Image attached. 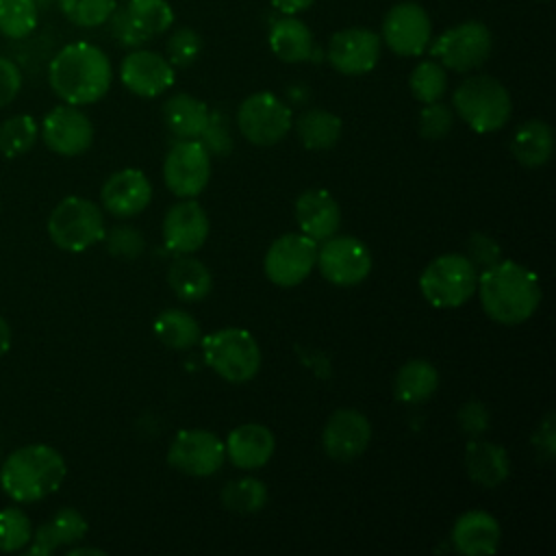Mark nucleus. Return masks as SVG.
<instances>
[{"label": "nucleus", "instance_id": "f257e3e1", "mask_svg": "<svg viewBox=\"0 0 556 556\" xmlns=\"http://www.w3.org/2000/svg\"><path fill=\"white\" fill-rule=\"evenodd\" d=\"M113 80V67L104 50L87 41L63 46L48 65L52 91L74 106L93 104L106 96Z\"/></svg>", "mask_w": 556, "mask_h": 556}, {"label": "nucleus", "instance_id": "f03ea898", "mask_svg": "<svg viewBox=\"0 0 556 556\" xmlns=\"http://www.w3.org/2000/svg\"><path fill=\"white\" fill-rule=\"evenodd\" d=\"M478 295L484 313L504 326L532 317L541 304V285L534 271L517 261H497L478 274Z\"/></svg>", "mask_w": 556, "mask_h": 556}, {"label": "nucleus", "instance_id": "7ed1b4c3", "mask_svg": "<svg viewBox=\"0 0 556 556\" xmlns=\"http://www.w3.org/2000/svg\"><path fill=\"white\" fill-rule=\"evenodd\" d=\"M65 473L67 465L56 447L28 443L0 463V486L15 504H33L59 491Z\"/></svg>", "mask_w": 556, "mask_h": 556}, {"label": "nucleus", "instance_id": "20e7f679", "mask_svg": "<svg viewBox=\"0 0 556 556\" xmlns=\"http://www.w3.org/2000/svg\"><path fill=\"white\" fill-rule=\"evenodd\" d=\"M456 115L476 132L500 130L513 111L508 89L493 76L476 74L465 78L452 93Z\"/></svg>", "mask_w": 556, "mask_h": 556}, {"label": "nucleus", "instance_id": "39448f33", "mask_svg": "<svg viewBox=\"0 0 556 556\" xmlns=\"http://www.w3.org/2000/svg\"><path fill=\"white\" fill-rule=\"evenodd\" d=\"M102 208L80 195L63 198L48 217L52 243L65 252H83L104 239Z\"/></svg>", "mask_w": 556, "mask_h": 556}, {"label": "nucleus", "instance_id": "423d86ee", "mask_svg": "<svg viewBox=\"0 0 556 556\" xmlns=\"http://www.w3.org/2000/svg\"><path fill=\"white\" fill-rule=\"evenodd\" d=\"M206 365L228 382L252 380L261 369V348L243 328H222L202 339Z\"/></svg>", "mask_w": 556, "mask_h": 556}, {"label": "nucleus", "instance_id": "0eeeda50", "mask_svg": "<svg viewBox=\"0 0 556 556\" xmlns=\"http://www.w3.org/2000/svg\"><path fill=\"white\" fill-rule=\"evenodd\" d=\"M478 287V271L465 254H441L419 276L421 295L437 308L465 304Z\"/></svg>", "mask_w": 556, "mask_h": 556}, {"label": "nucleus", "instance_id": "6e6552de", "mask_svg": "<svg viewBox=\"0 0 556 556\" xmlns=\"http://www.w3.org/2000/svg\"><path fill=\"white\" fill-rule=\"evenodd\" d=\"M493 50V35L478 20L460 22L443 30L430 46L432 56L452 72H471L486 63Z\"/></svg>", "mask_w": 556, "mask_h": 556}, {"label": "nucleus", "instance_id": "1a4fd4ad", "mask_svg": "<svg viewBox=\"0 0 556 556\" xmlns=\"http://www.w3.org/2000/svg\"><path fill=\"white\" fill-rule=\"evenodd\" d=\"M237 126L250 143L274 146L291 130L293 113L276 93L256 91L239 104Z\"/></svg>", "mask_w": 556, "mask_h": 556}, {"label": "nucleus", "instance_id": "9d476101", "mask_svg": "<svg viewBox=\"0 0 556 556\" xmlns=\"http://www.w3.org/2000/svg\"><path fill=\"white\" fill-rule=\"evenodd\" d=\"M226 460L224 441L202 428H185L176 432L167 450V465L185 476L206 478L222 469Z\"/></svg>", "mask_w": 556, "mask_h": 556}, {"label": "nucleus", "instance_id": "9b49d317", "mask_svg": "<svg viewBox=\"0 0 556 556\" xmlns=\"http://www.w3.org/2000/svg\"><path fill=\"white\" fill-rule=\"evenodd\" d=\"M211 178V154L198 139L176 141L163 161V180L178 198H195Z\"/></svg>", "mask_w": 556, "mask_h": 556}, {"label": "nucleus", "instance_id": "f8f14e48", "mask_svg": "<svg viewBox=\"0 0 556 556\" xmlns=\"http://www.w3.org/2000/svg\"><path fill=\"white\" fill-rule=\"evenodd\" d=\"M317 241L304 232H287L271 241L265 254V276L278 287H295L313 271Z\"/></svg>", "mask_w": 556, "mask_h": 556}, {"label": "nucleus", "instance_id": "ddd939ff", "mask_svg": "<svg viewBox=\"0 0 556 556\" xmlns=\"http://www.w3.org/2000/svg\"><path fill=\"white\" fill-rule=\"evenodd\" d=\"M321 276L337 287H354L363 282L371 271V252L356 237H328L317 250Z\"/></svg>", "mask_w": 556, "mask_h": 556}, {"label": "nucleus", "instance_id": "4468645a", "mask_svg": "<svg viewBox=\"0 0 556 556\" xmlns=\"http://www.w3.org/2000/svg\"><path fill=\"white\" fill-rule=\"evenodd\" d=\"M382 41L400 56H417L432 41V22L417 2L393 4L382 20Z\"/></svg>", "mask_w": 556, "mask_h": 556}, {"label": "nucleus", "instance_id": "2eb2a0df", "mask_svg": "<svg viewBox=\"0 0 556 556\" xmlns=\"http://www.w3.org/2000/svg\"><path fill=\"white\" fill-rule=\"evenodd\" d=\"M39 135L48 150L59 156H78L93 143V124L80 106L59 104L46 113Z\"/></svg>", "mask_w": 556, "mask_h": 556}, {"label": "nucleus", "instance_id": "dca6fc26", "mask_svg": "<svg viewBox=\"0 0 556 556\" xmlns=\"http://www.w3.org/2000/svg\"><path fill=\"white\" fill-rule=\"evenodd\" d=\"M382 39L378 33L361 26L337 30L328 41L330 65L345 76H361L371 72L380 59Z\"/></svg>", "mask_w": 556, "mask_h": 556}, {"label": "nucleus", "instance_id": "f3484780", "mask_svg": "<svg viewBox=\"0 0 556 556\" xmlns=\"http://www.w3.org/2000/svg\"><path fill=\"white\" fill-rule=\"evenodd\" d=\"M122 85L141 98H156L165 93L176 80V67L159 52L135 48L119 65Z\"/></svg>", "mask_w": 556, "mask_h": 556}, {"label": "nucleus", "instance_id": "a211bd4d", "mask_svg": "<svg viewBox=\"0 0 556 556\" xmlns=\"http://www.w3.org/2000/svg\"><path fill=\"white\" fill-rule=\"evenodd\" d=\"M371 439L369 419L356 408H337L321 432L324 452L334 460H352L361 456Z\"/></svg>", "mask_w": 556, "mask_h": 556}, {"label": "nucleus", "instance_id": "6ab92c4d", "mask_svg": "<svg viewBox=\"0 0 556 556\" xmlns=\"http://www.w3.org/2000/svg\"><path fill=\"white\" fill-rule=\"evenodd\" d=\"M208 215L193 198H185L182 202L169 206L163 217V241L178 254H191L200 250L208 239Z\"/></svg>", "mask_w": 556, "mask_h": 556}, {"label": "nucleus", "instance_id": "aec40b11", "mask_svg": "<svg viewBox=\"0 0 556 556\" xmlns=\"http://www.w3.org/2000/svg\"><path fill=\"white\" fill-rule=\"evenodd\" d=\"M102 206L115 217H132L152 200V185L141 169L126 167L111 174L100 189Z\"/></svg>", "mask_w": 556, "mask_h": 556}, {"label": "nucleus", "instance_id": "412c9836", "mask_svg": "<svg viewBox=\"0 0 556 556\" xmlns=\"http://www.w3.org/2000/svg\"><path fill=\"white\" fill-rule=\"evenodd\" d=\"M89 526L87 519L76 508H59L46 523L33 530V536L26 545L28 556H50L59 547L76 545L85 539Z\"/></svg>", "mask_w": 556, "mask_h": 556}, {"label": "nucleus", "instance_id": "4be33fe9", "mask_svg": "<svg viewBox=\"0 0 556 556\" xmlns=\"http://www.w3.org/2000/svg\"><path fill=\"white\" fill-rule=\"evenodd\" d=\"M295 222L306 237L324 241L332 237L341 226V208L326 189H306L293 204Z\"/></svg>", "mask_w": 556, "mask_h": 556}, {"label": "nucleus", "instance_id": "5701e85b", "mask_svg": "<svg viewBox=\"0 0 556 556\" xmlns=\"http://www.w3.org/2000/svg\"><path fill=\"white\" fill-rule=\"evenodd\" d=\"M502 528L486 510H467L452 526V543L465 556L495 554L500 547Z\"/></svg>", "mask_w": 556, "mask_h": 556}, {"label": "nucleus", "instance_id": "b1692460", "mask_svg": "<svg viewBox=\"0 0 556 556\" xmlns=\"http://www.w3.org/2000/svg\"><path fill=\"white\" fill-rule=\"evenodd\" d=\"M228 460L239 469H258L263 467L274 450L276 439L267 426L261 424H243L230 430L224 443Z\"/></svg>", "mask_w": 556, "mask_h": 556}, {"label": "nucleus", "instance_id": "393cba45", "mask_svg": "<svg viewBox=\"0 0 556 556\" xmlns=\"http://www.w3.org/2000/svg\"><path fill=\"white\" fill-rule=\"evenodd\" d=\"M467 476L486 489L500 486L510 473V460L502 445L491 441H469L465 447Z\"/></svg>", "mask_w": 556, "mask_h": 556}, {"label": "nucleus", "instance_id": "a878e982", "mask_svg": "<svg viewBox=\"0 0 556 556\" xmlns=\"http://www.w3.org/2000/svg\"><path fill=\"white\" fill-rule=\"evenodd\" d=\"M269 48L285 63H302L313 56L315 41L311 28L302 20L285 15L269 28Z\"/></svg>", "mask_w": 556, "mask_h": 556}, {"label": "nucleus", "instance_id": "bb28decb", "mask_svg": "<svg viewBox=\"0 0 556 556\" xmlns=\"http://www.w3.org/2000/svg\"><path fill=\"white\" fill-rule=\"evenodd\" d=\"M208 113V106L191 93H174L163 104V122L178 139H200Z\"/></svg>", "mask_w": 556, "mask_h": 556}, {"label": "nucleus", "instance_id": "cd10ccee", "mask_svg": "<svg viewBox=\"0 0 556 556\" xmlns=\"http://www.w3.org/2000/svg\"><path fill=\"white\" fill-rule=\"evenodd\" d=\"M513 156L526 167H539L549 161L554 152V130L543 119L523 122L510 139Z\"/></svg>", "mask_w": 556, "mask_h": 556}, {"label": "nucleus", "instance_id": "c85d7f7f", "mask_svg": "<svg viewBox=\"0 0 556 556\" xmlns=\"http://www.w3.org/2000/svg\"><path fill=\"white\" fill-rule=\"evenodd\" d=\"M439 387V371L426 358H413L404 363L393 382L395 397L404 404H421L434 395Z\"/></svg>", "mask_w": 556, "mask_h": 556}, {"label": "nucleus", "instance_id": "c756f323", "mask_svg": "<svg viewBox=\"0 0 556 556\" xmlns=\"http://www.w3.org/2000/svg\"><path fill=\"white\" fill-rule=\"evenodd\" d=\"M167 282L172 291L185 302H200L213 289V276L208 267L191 256H178L167 267Z\"/></svg>", "mask_w": 556, "mask_h": 556}, {"label": "nucleus", "instance_id": "7c9ffc66", "mask_svg": "<svg viewBox=\"0 0 556 556\" xmlns=\"http://www.w3.org/2000/svg\"><path fill=\"white\" fill-rule=\"evenodd\" d=\"M341 117L326 109H308L295 122V132L306 150H328L341 137Z\"/></svg>", "mask_w": 556, "mask_h": 556}, {"label": "nucleus", "instance_id": "2f4dec72", "mask_svg": "<svg viewBox=\"0 0 556 556\" xmlns=\"http://www.w3.org/2000/svg\"><path fill=\"white\" fill-rule=\"evenodd\" d=\"M124 11L146 43L174 24V9L167 0H126Z\"/></svg>", "mask_w": 556, "mask_h": 556}, {"label": "nucleus", "instance_id": "473e14b6", "mask_svg": "<svg viewBox=\"0 0 556 556\" xmlns=\"http://www.w3.org/2000/svg\"><path fill=\"white\" fill-rule=\"evenodd\" d=\"M154 334L159 341L172 350H189L193 348L202 334L195 317L182 308H165L154 319Z\"/></svg>", "mask_w": 556, "mask_h": 556}, {"label": "nucleus", "instance_id": "72a5a7b5", "mask_svg": "<svg viewBox=\"0 0 556 556\" xmlns=\"http://www.w3.org/2000/svg\"><path fill=\"white\" fill-rule=\"evenodd\" d=\"M39 139V124L28 113H17L0 124V154L7 159L24 156Z\"/></svg>", "mask_w": 556, "mask_h": 556}, {"label": "nucleus", "instance_id": "f704fd0d", "mask_svg": "<svg viewBox=\"0 0 556 556\" xmlns=\"http://www.w3.org/2000/svg\"><path fill=\"white\" fill-rule=\"evenodd\" d=\"M39 22V9L33 0H0V35L13 41L33 35Z\"/></svg>", "mask_w": 556, "mask_h": 556}, {"label": "nucleus", "instance_id": "c9c22d12", "mask_svg": "<svg viewBox=\"0 0 556 556\" xmlns=\"http://www.w3.org/2000/svg\"><path fill=\"white\" fill-rule=\"evenodd\" d=\"M408 87L415 100L424 104L437 102L447 91V72L437 59L421 61L413 67L408 76Z\"/></svg>", "mask_w": 556, "mask_h": 556}, {"label": "nucleus", "instance_id": "e433bc0d", "mask_svg": "<svg viewBox=\"0 0 556 556\" xmlns=\"http://www.w3.org/2000/svg\"><path fill=\"white\" fill-rule=\"evenodd\" d=\"M222 504L232 513H256L267 502V489L256 478H237L222 489Z\"/></svg>", "mask_w": 556, "mask_h": 556}, {"label": "nucleus", "instance_id": "4c0bfd02", "mask_svg": "<svg viewBox=\"0 0 556 556\" xmlns=\"http://www.w3.org/2000/svg\"><path fill=\"white\" fill-rule=\"evenodd\" d=\"M67 22L80 28H96L106 24L117 0H54Z\"/></svg>", "mask_w": 556, "mask_h": 556}, {"label": "nucleus", "instance_id": "58836bf2", "mask_svg": "<svg viewBox=\"0 0 556 556\" xmlns=\"http://www.w3.org/2000/svg\"><path fill=\"white\" fill-rule=\"evenodd\" d=\"M33 536L28 515L20 506L0 508V552L15 554L26 549Z\"/></svg>", "mask_w": 556, "mask_h": 556}, {"label": "nucleus", "instance_id": "ea45409f", "mask_svg": "<svg viewBox=\"0 0 556 556\" xmlns=\"http://www.w3.org/2000/svg\"><path fill=\"white\" fill-rule=\"evenodd\" d=\"M165 52H167L165 59L174 67H189L198 61L202 52V37L191 26H180L167 37Z\"/></svg>", "mask_w": 556, "mask_h": 556}, {"label": "nucleus", "instance_id": "a19ab883", "mask_svg": "<svg viewBox=\"0 0 556 556\" xmlns=\"http://www.w3.org/2000/svg\"><path fill=\"white\" fill-rule=\"evenodd\" d=\"M452 124H454L452 109L441 104L439 100L428 102L419 113V132L424 139H430V141L443 139L452 130Z\"/></svg>", "mask_w": 556, "mask_h": 556}, {"label": "nucleus", "instance_id": "79ce46f5", "mask_svg": "<svg viewBox=\"0 0 556 556\" xmlns=\"http://www.w3.org/2000/svg\"><path fill=\"white\" fill-rule=\"evenodd\" d=\"M200 143L213 156H228L232 150V135L228 128V119L219 111L208 113V122L200 135Z\"/></svg>", "mask_w": 556, "mask_h": 556}, {"label": "nucleus", "instance_id": "37998d69", "mask_svg": "<svg viewBox=\"0 0 556 556\" xmlns=\"http://www.w3.org/2000/svg\"><path fill=\"white\" fill-rule=\"evenodd\" d=\"M104 239L109 252L117 258H135L146 248L143 235L132 226H115L109 232H104Z\"/></svg>", "mask_w": 556, "mask_h": 556}, {"label": "nucleus", "instance_id": "c03bdc74", "mask_svg": "<svg viewBox=\"0 0 556 556\" xmlns=\"http://www.w3.org/2000/svg\"><path fill=\"white\" fill-rule=\"evenodd\" d=\"M465 248H467L465 256L471 261L473 267H480V269H486L502 258L500 243L484 232H471Z\"/></svg>", "mask_w": 556, "mask_h": 556}, {"label": "nucleus", "instance_id": "a18cd8bd", "mask_svg": "<svg viewBox=\"0 0 556 556\" xmlns=\"http://www.w3.org/2000/svg\"><path fill=\"white\" fill-rule=\"evenodd\" d=\"M458 426L467 437H480L489 428V410L482 402L469 400L458 410Z\"/></svg>", "mask_w": 556, "mask_h": 556}, {"label": "nucleus", "instance_id": "49530a36", "mask_svg": "<svg viewBox=\"0 0 556 556\" xmlns=\"http://www.w3.org/2000/svg\"><path fill=\"white\" fill-rule=\"evenodd\" d=\"M106 22H109V28H111L113 39H115L119 46H124V48H141V46L146 43V41L141 39V35L135 30V26L130 24V20H128L124 7L117 4Z\"/></svg>", "mask_w": 556, "mask_h": 556}, {"label": "nucleus", "instance_id": "de8ad7c7", "mask_svg": "<svg viewBox=\"0 0 556 556\" xmlns=\"http://www.w3.org/2000/svg\"><path fill=\"white\" fill-rule=\"evenodd\" d=\"M22 70L9 56H0V109L9 106L22 89Z\"/></svg>", "mask_w": 556, "mask_h": 556}, {"label": "nucleus", "instance_id": "09e8293b", "mask_svg": "<svg viewBox=\"0 0 556 556\" xmlns=\"http://www.w3.org/2000/svg\"><path fill=\"white\" fill-rule=\"evenodd\" d=\"M539 447H543V452L547 454V456H552L554 454V415L549 413L547 417H545V421L539 426Z\"/></svg>", "mask_w": 556, "mask_h": 556}, {"label": "nucleus", "instance_id": "8fccbe9b", "mask_svg": "<svg viewBox=\"0 0 556 556\" xmlns=\"http://www.w3.org/2000/svg\"><path fill=\"white\" fill-rule=\"evenodd\" d=\"M274 9H278L285 15H298L302 11H306L308 7H313L315 0H269Z\"/></svg>", "mask_w": 556, "mask_h": 556}, {"label": "nucleus", "instance_id": "3c124183", "mask_svg": "<svg viewBox=\"0 0 556 556\" xmlns=\"http://www.w3.org/2000/svg\"><path fill=\"white\" fill-rule=\"evenodd\" d=\"M11 341H13V334H11V326L9 321L0 315V358L9 352L11 348Z\"/></svg>", "mask_w": 556, "mask_h": 556}, {"label": "nucleus", "instance_id": "603ef678", "mask_svg": "<svg viewBox=\"0 0 556 556\" xmlns=\"http://www.w3.org/2000/svg\"><path fill=\"white\" fill-rule=\"evenodd\" d=\"M106 552L104 549H98V547H72L67 549V556H104Z\"/></svg>", "mask_w": 556, "mask_h": 556}, {"label": "nucleus", "instance_id": "864d4df0", "mask_svg": "<svg viewBox=\"0 0 556 556\" xmlns=\"http://www.w3.org/2000/svg\"><path fill=\"white\" fill-rule=\"evenodd\" d=\"M33 2H35V7H37L39 11H48L54 0H33Z\"/></svg>", "mask_w": 556, "mask_h": 556}]
</instances>
